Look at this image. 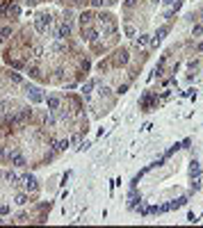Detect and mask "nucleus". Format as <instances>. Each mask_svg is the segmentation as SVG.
Segmentation results:
<instances>
[{
    "label": "nucleus",
    "instance_id": "obj_24",
    "mask_svg": "<svg viewBox=\"0 0 203 228\" xmlns=\"http://www.w3.org/2000/svg\"><path fill=\"white\" fill-rule=\"evenodd\" d=\"M9 78H11V80H14V82H16V85H19V82H21V75H19V73H9Z\"/></svg>",
    "mask_w": 203,
    "mask_h": 228
},
{
    "label": "nucleus",
    "instance_id": "obj_12",
    "mask_svg": "<svg viewBox=\"0 0 203 228\" xmlns=\"http://www.w3.org/2000/svg\"><path fill=\"white\" fill-rule=\"evenodd\" d=\"M164 34H167V27H160V30H158V34H155V39H153V44L158 46V44L162 41V37H164Z\"/></svg>",
    "mask_w": 203,
    "mask_h": 228
},
{
    "label": "nucleus",
    "instance_id": "obj_27",
    "mask_svg": "<svg viewBox=\"0 0 203 228\" xmlns=\"http://www.w3.org/2000/svg\"><path fill=\"white\" fill-rule=\"evenodd\" d=\"M103 5V0H91V7H101Z\"/></svg>",
    "mask_w": 203,
    "mask_h": 228
},
{
    "label": "nucleus",
    "instance_id": "obj_17",
    "mask_svg": "<svg viewBox=\"0 0 203 228\" xmlns=\"http://www.w3.org/2000/svg\"><path fill=\"white\" fill-rule=\"evenodd\" d=\"M7 11H9V14H14V16H19L21 14V7H19V5H9Z\"/></svg>",
    "mask_w": 203,
    "mask_h": 228
},
{
    "label": "nucleus",
    "instance_id": "obj_2",
    "mask_svg": "<svg viewBox=\"0 0 203 228\" xmlns=\"http://www.w3.org/2000/svg\"><path fill=\"white\" fill-rule=\"evenodd\" d=\"M71 34V25H68V21H64V23H60L57 25V30H55V39H60V41H64V39Z\"/></svg>",
    "mask_w": 203,
    "mask_h": 228
},
{
    "label": "nucleus",
    "instance_id": "obj_28",
    "mask_svg": "<svg viewBox=\"0 0 203 228\" xmlns=\"http://www.w3.org/2000/svg\"><path fill=\"white\" fill-rule=\"evenodd\" d=\"M5 157H7V151H5V148H0V160H5Z\"/></svg>",
    "mask_w": 203,
    "mask_h": 228
},
{
    "label": "nucleus",
    "instance_id": "obj_4",
    "mask_svg": "<svg viewBox=\"0 0 203 228\" xmlns=\"http://www.w3.org/2000/svg\"><path fill=\"white\" fill-rule=\"evenodd\" d=\"M82 34H85L87 41H96V39H98V32L94 30V27H89V25H85V27H82Z\"/></svg>",
    "mask_w": 203,
    "mask_h": 228
},
{
    "label": "nucleus",
    "instance_id": "obj_26",
    "mask_svg": "<svg viewBox=\"0 0 203 228\" xmlns=\"http://www.w3.org/2000/svg\"><path fill=\"white\" fill-rule=\"evenodd\" d=\"M135 2H137V0H126L123 5H126V7H128V9H130V7H135Z\"/></svg>",
    "mask_w": 203,
    "mask_h": 228
},
{
    "label": "nucleus",
    "instance_id": "obj_21",
    "mask_svg": "<svg viewBox=\"0 0 203 228\" xmlns=\"http://www.w3.org/2000/svg\"><path fill=\"white\" fill-rule=\"evenodd\" d=\"M91 87H94V82H87L85 87H82V91H85V96L89 98V91H91Z\"/></svg>",
    "mask_w": 203,
    "mask_h": 228
},
{
    "label": "nucleus",
    "instance_id": "obj_1",
    "mask_svg": "<svg viewBox=\"0 0 203 228\" xmlns=\"http://www.w3.org/2000/svg\"><path fill=\"white\" fill-rule=\"evenodd\" d=\"M50 25H53V16L50 14H39L37 19H34V30H37L39 34H44Z\"/></svg>",
    "mask_w": 203,
    "mask_h": 228
},
{
    "label": "nucleus",
    "instance_id": "obj_11",
    "mask_svg": "<svg viewBox=\"0 0 203 228\" xmlns=\"http://www.w3.org/2000/svg\"><path fill=\"white\" fill-rule=\"evenodd\" d=\"M189 171H192V176H194V178H199V176H201V164L194 160V162H192V169H189Z\"/></svg>",
    "mask_w": 203,
    "mask_h": 228
},
{
    "label": "nucleus",
    "instance_id": "obj_10",
    "mask_svg": "<svg viewBox=\"0 0 203 228\" xmlns=\"http://www.w3.org/2000/svg\"><path fill=\"white\" fill-rule=\"evenodd\" d=\"M128 62V50H119L117 52V64H126Z\"/></svg>",
    "mask_w": 203,
    "mask_h": 228
},
{
    "label": "nucleus",
    "instance_id": "obj_6",
    "mask_svg": "<svg viewBox=\"0 0 203 228\" xmlns=\"http://www.w3.org/2000/svg\"><path fill=\"white\" fill-rule=\"evenodd\" d=\"M9 160H11V164H14V167H23V164H25V157H23L21 153H14Z\"/></svg>",
    "mask_w": 203,
    "mask_h": 228
},
{
    "label": "nucleus",
    "instance_id": "obj_5",
    "mask_svg": "<svg viewBox=\"0 0 203 228\" xmlns=\"http://www.w3.org/2000/svg\"><path fill=\"white\" fill-rule=\"evenodd\" d=\"M23 180H25V187H27V192H34V189H37V178H34V176H25V178H23Z\"/></svg>",
    "mask_w": 203,
    "mask_h": 228
},
{
    "label": "nucleus",
    "instance_id": "obj_33",
    "mask_svg": "<svg viewBox=\"0 0 203 228\" xmlns=\"http://www.w3.org/2000/svg\"><path fill=\"white\" fill-rule=\"evenodd\" d=\"M0 44H2V37H0Z\"/></svg>",
    "mask_w": 203,
    "mask_h": 228
},
{
    "label": "nucleus",
    "instance_id": "obj_29",
    "mask_svg": "<svg viewBox=\"0 0 203 228\" xmlns=\"http://www.w3.org/2000/svg\"><path fill=\"white\" fill-rule=\"evenodd\" d=\"M162 2H164V5H171V2H176V0H162Z\"/></svg>",
    "mask_w": 203,
    "mask_h": 228
},
{
    "label": "nucleus",
    "instance_id": "obj_32",
    "mask_svg": "<svg viewBox=\"0 0 203 228\" xmlns=\"http://www.w3.org/2000/svg\"><path fill=\"white\" fill-rule=\"evenodd\" d=\"M71 2H82V0H71Z\"/></svg>",
    "mask_w": 203,
    "mask_h": 228
},
{
    "label": "nucleus",
    "instance_id": "obj_3",
    "mask_svg": "<svg viewBox=\"0 0 203 228\" xmlns=\"http://www.w3.org/2000/svg\"><path fill=\"white\" fill-rule=\"evenodd\" d=\"M27 96L32 98V103H41L44 101V96L39 93V89H37V87H30V85H27Z\"/></svg>",
    "mask_w": 203,
    "mask_h": 228
},
{
    "label": "nucleus",
    "instance_id": "obj_16",
    "mask_svg": "<svg viewBox=\"0 0 203 228\" xmlns=\"http://www.w3.org/2000/svg\"><path fill=\"white\" fill-rule=\"evenodd\" d=\"M53 50H55V52H64V50H66V44H62V41H57V44L53 46Z\"/></svg>",
    "mask_w": 203,
    "mask_h": 228
},
{
    "label": "nucleus",
    "instance_id": "obj_13",
    "mask_svg": "<svg viewBox=\"0 0 203 228\" xmlns=\"http://www.w3.org/2000/svg\"><path fill=\"white\" fill-rule=\"evenodd\" d=\"M41 46H34V48H32V60H41Z\"/></svg>",
    "mask_w": 203,
    "mask_h": 228
},
{
    "label": "nucleus",
    "instance_id": "obj_31",
    "mask_svg": "<svg viewBox=\"0 0 203 228\" xmlns=\"http://www.w3.org/2000/svg\"><path fill=\"white\" fill-rule=\"evenodd\" d=\"M25 2H27V5H32V2H34V0H25Z\"/></svg>",
    "mask_w": 203,
    "mask_h": 228
},
{
    "label": "nucleus",
    "instance_id": "obj_23",
    "mask_svg": "<svg viewBox=\"0 0 203 228\" xmlns=\"http://www.w3.org/2000/svg\"><path fill=\"white\" fill-rule=\"evenodd\" d=\"M46 123L53 126V123H55V116H53V114H46Z\"/></svg>",
    "mask_w": 203,
    "mask_h": 228
},
{
    "label": "nucleus",
    "instance_id": "obj_25",
    "mask_svg": "<svg viewBox=\"0 0 203 228\" xmlns=\"http://www.w3.org/2000/svg\"><path fill=\"white\" fill-rule=\"evenodd\" d=\"M201 32H203V23H201V25H196V27H194V37H199Z\"/></svg>",
    "mask_w": 203,
    "mask_h": 228
},
{
    "label": "nucleus",
    "instance_id": "obj_18",
    "mask_svg": "<svg viewBox=\"0 0 203 228\" xmlns=\"http://www.w3.org/2000/svg\"><path fill=\"white\" fill-rule=\"evenodd\" d=\"M7 180H9L11 185H16V180H19V176H16L14 171H7Z\"/></svg>",
    "mask_w": 203,
    "mask_h": 228
},
{
    "label": "nucleus",
    "instance_id": "obj_20",
    "mask_svg": "<svg viewBox=\"0 0 203 228\" xmlns=\"http://www.w3.org/2000/svg\"><path fill=\"white\" fill-rule=\"evenodd\" d=\"M146 44H148V37H146V34H142V37L137 39V46H146Z\"/></svg>",
    "mask_w": 203,
    "mask_h": 228
},
{
    "label": "nucleus",
    "instance_id": "obj_30",
    "mask_svg": "<svg viewBox=\"0 0 203 228\" xmlns=\"http://www.w3.org/2000/svg\"><path fill=\"white\" fill-rule=\"evenodd\" d=\"M199 50H201V52H203V44H199Z\"/></svg>",
    "mask_w": 203,
    "mask_h": 228
},
{
    "label": "nucleus",
    "instance_id": "obj_7",
    "mask_svg": "<svg viewBox=\"0 0 203 228\" xmlns=\"http://www.w3.org/2000/svg\"><path fill=\"white\" fill-rule=\"evenodd\" d=\"M30 114H32V110H21V112L16 114V116H19V126H23V123H25V121L30 119Z\"/></svg>",
    "mask_w": 203,
    "mask_h": 228
},
{
    "label": "nucleus",
    "instance_id": "obj_15",
    "mask_svg": "<svg viewBox=\"0 0 203 228\" xmlns=\"http://www.w3.org/2000/svg\"><path fill=\"white\" fill-rule=\"evenodd\" d=\"M9 34H11V25H5L2 30H0V37L2 39H9Z\"/></svg>",
    "mask_w": 203,
    "mask_h": 228
},
{
    "label": "nucleus",
    "instance_id": "obj_14",
    "mask_svg": "<svg viewBox=\"0 0 203 228\" xmlns=\"http://www.w3.org/2000/svg\"><path fill=\"white\" fill-rule=\"evenodd\" d=\"M185 203H187V198H185V196H180L178 201H173V203H171V210H173V208H183Z\"/></svg>",
    "mask_w": 203,
    "mask_h": 228
},
{
    "label": "nucleus",
    "instance_id": "obj_8",
    "mask_svg": "<svg viewBox=\"0 0 203 228\" xmlns=\"http://www.w3.org/2000/svg\"><path fill=\"white\" fill-rule=\"evenodd\" d=\"M46 103H48V110H57V107H60V96H48V101H46Z\"/></svg>",
    "mask_w": 203,
    "mask_h": 228
},
{
    "label": "nucleus",
    "instance_id": "obj_19",
    "mask_svg": "<svg viewBox=\"0 0 203 228\" xmlns=\"http://www.w3.org/2000/svg\"><path fill=\"white\" fill-rule=\"evenodd\" d=\"M14 201L19 203V205H23V203H27V194H19V196L14 198Z\"/></svg>",
    "mask_w": 203,
    "mask_h": 228
},
{
    "label": "nucleus",
    "instance_id": "obj_22",
    "mask_svg": "<svg viewBox=\"0 0 203 228\" xmlns=\"http://www.w3.org/2000/svg\"><path fill=\"white\" fill-rule=\"evenodd\" d=\"M30 75H32V78H39L41 73H39V68H37V66H32V68H30Z\"/></svg>",
    "mask_w": 203,
    "mask_h": 228
},
{
    "label": "nucleus",
    "instance_id": "obj_9",
    "mask_svg": "<svg viewBox=\"0 0 203 228\" xmlns=\"http://www.w3.org/2000/svg\"><path fill=\"white\" fill-rule=\"evenodd\" d=\"M91 19H94V14H91V11H85V14L80 16V23H82V27H85V25H89Z\"/></svg>",
    "mask_w": 203,
    "mask_h": 228
}]
</instances>
